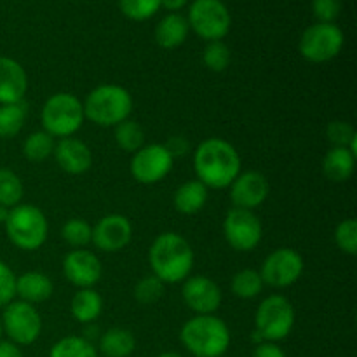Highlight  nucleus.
Returning <instances> with one entry per match:
<instances>
[{
	"instance_id": "obj_1",
	"label": "nucleus",
	"mask_w": 357,
	"mask_h": 357,
	"mask_svg": "<svg viewBox=\"0 0 357 357\" xmlns=\"http://www.w3.org/2000/svg\"><path fill=\"white\" fill-rule=\"evenodd\" d=\"M194 169L206 188L223 190L241 173V155L236 146L223 138H208L194 152Z\"/></svg>"
},
{
	"instance_id": "obj_41",
	"label": "nucleus",
	"mask_w": 357,
	"mask_h": 357,
	"mask_svg": "<svg viewBox=\"0 0 357 357\" xmlns=\"http://www.w3.org/2000/svg\"><path fill=\"white\" fill-rule=\"evenodd\" d=\"M166 149L169 150L173 157H180L185 155V152L188 150V143L185 142V138L178 136V138H173L169 143H166Z\"/></svg>"
},
{
	"instance_id": "obj_6",
	"label": "nucleus",
	"mask_w": 357,
	"mask_h": 357,
	"mask_svg": "<svg viewBox=\"0 0 357 357\" xmlns=\"http://www.w3.org/2000/svg\"><path fill=\"white\" fill-rule=\"evenodd\" d=\"M82 101L72 93H56L45 100L40 112V122L45 132L52 138H70L82 128Z\"/></svg>"
},
{
	"instance_id": "obj_12",
	"label": "nucleus",
	"mask_w": 357,
	"mask_h": 357,
	"mask_svg": "<svg viewBox=\"0 0 357 357\" xmlns=\"http://www.w3.org/2000/svg\"><path fill=\"white\" fill-rule=\"evenodd\" d=\"M303 258L298 251L291 248H278L272 251L261 265L260 275L264 284L275 289H284L300 281L303 274Z\"/></svg>"
},
{
	"instance_id": "obj_11",
	"label": "nucleus",
	"mask_w": 357,
	"mask_h": 357,
	"mask_svg": "<svg viewBox=\"0 0 357 357\" xmlns=\"http://www.w3.org/2000/svg\"><path fill=\"white\" fill-rule=\"evenodd\" d=\"M223 236L227 244L239 253L257 250L264 237V227L255 211L232 208L223 220Z\"/></svg>"
},
{
	"instance_id": "obj_27",
	"label": "nucleus",
	"mask_w": 357,
	"mask_h": 357,
	"mask_svg": "<svg viewBox=\"0 0 357 357\" xmlns=\"http://www.w3.org/2000/svg\"><path fill=\"white\" fill-rule=\"evenodd\" d=\"M264 279H261L260 272L255 268H243V271L236 272L230 281V289L237 298L251 300L257 298L261 291H264Z\"/></svg>"
},
{
	"instance_id": "obj_24",
	"label": "nucleus",
	"mask_w": 357,
	"mask_h": 357,
	"mask_svg": "<svg viewBox=\"0 0 357 357\" xmlns=\"http://www.w3.org/2000/svg\"><path fill=\"white\" fill-rule=\"evenodd\" d=\"M103 312V298L94 288L77 289L70 302V314L80 324H93Z\"/></svg>"
},
{
	"instance_id": "obj_16",
	"label": "nucleus",
	"mask_w": 357,
	"mask_h": 357,
	"mask_svg": "<svg viewBox=\"0 0 357 357\" xmlns=\"http://www.w3.org/2000/svg\"><path fill=\"white\" fill-rule=\"evenodd\" d=\"M132 239V225L128 216L107 215L93 227L91 243L103 253H117L122 251Z\"/></svg>"
},
{
	"instance_id": "obj_18",
	"label": "nucleus",
	"mask_w": 357,
	"mask_h": 357,
	"mask_svg": "<svg viewBox=\"0 0 357 357\" xmlns=\"http://www.w3.org/2000/svg\"><path fill=\"white\" fill-rule=\"evenodd\" d=\"M52 157H54L59 169L68 174H75V176L87 173L93 166V152L87 146V143H84L79 138H73V136L59 139L56 143Z\"/></svg>"
},
{
	"instance_id": "obj_46",
	"label": "nucleus",
	"mask_w": 357,
	"mask_h": 357,
	"mask_svg": "<svg viewBox=\"0 0 357 357\" xmlns=\"http://www.w3.org/2000/svg\"><path fill=\"white\" fill-rule=\"evenodd\" d=\"M0 337H2V323H0Z\"/></svg>"
},
{
	"instance_id": "obj_20",
	"label": "nucleus",
	"mask_w": 357,
	"mask_h": 357,
	"mask_svg": "<svg viewBox=\"0 0 357 357\" xmlns=\"http://www.w3.org/2000/svg\"><path fill=\"white\" fill-rule=\"evenodd\" d=\"M52 291H54V284L44 272L28 271L24 274L16 275V296L21 302L37 305V303L51 298Z\"/></svg>"
},
{
	"instance_id": "obj_38",
	"label": "nucleus",
	"mask_w": 357,
	"mask_h": 357,
	"mask_svg": "<svg viewBox=\"0 0 357 357\" xmlns=\"http://www.w3.org/2000/svg\"><path fill=\"white\" fill-rule=\"evenodd\" d=\"M16 298V274L13 268L0 260V309Z\"/></svg>"
},
{
	"instance_id": "obj_15",
	"label": "nucleus",
	"mask_w": 357,
	"mask_h": 357,
	"mask_svg": "<svg viewBox=\"0 0 357 357\" xmlns=\"http://www.w3.org/2000/svg\"><path fill=\"white\" fill-rule=\"evenodd\" d=\"M63 274L70 284L77 289L94 288L100 282L103 267L101 261L93 251L89 250H72L63 258Z\"/></svg>"
},
{
	"instance_id": "obj_7",
	"label": "nucleus",
	"mask_w": 357,
	"mask_h": 357,
	"mask_svg": "<svg viewBox=\"0 0 357 357\" xmlns=\"http://www.w3.org/2000/svg\"><path fill=\"white\" fill-rule=\"evenodd\" d=\"M295 326V309L284 295H271L255 312V331L264 342L284 340Z\"/></svg>"
},
{
	"instance_id": "obj_17",
	"label": "nucleus",
	"mask_w": 357,
	"mask_h": 357,
	"mask_svg": "<svg viewBox=\"0 0 357 357\" xmlns=\"http://www.w3.org/2000/svg\"><path fill=\"white\" fill-rule=\"evenodd\" d=\"M229 190L234 208L255 211L267 201L271 185H268L265 174L258 173V171H246V173L237 174Z\"/></svg>"
},
{
	"instance_id": "obj_19",
	"label": "nucleus",
	"mask_w": 357,
	"mask_h": 357,
	"mask_svg": "<svg viewBox=\"0 0 357 357\" xmlns=\"http://www.w3.org/2000/svg\"><path fill=\"white\" fill-rule=\"evenodd\" d=\"M28 91L26 70L16 59L0 56V105L24 101Z\"/></svg>"
},
{
	"instance_id": "obj_5",
	"label": "nucleus",
	"mask_w": 357,
	"mask_h": 357,
	"mask_svg": "<svg viewBox=\"0 0 357 357\" xmlns=\"http://www.w3.org/2000/svg\"><path fill=\"white\" fill-rule=\"evenodd\" d=\"M7 239L21 251H37L47 241L49 223L40 208L33 204H17L9 211L6 223Z\"/></svg>"
},
{
	"instance_id": "obj_8",
	"label": "nucleus",
	"mask_w": 357,
	"mask_h": 357,
	"mask_svg": "<svg viewBox=\"0 0 357 357\" xmlns=\"http://www.w3.org/2000/svg\"><path fill=\"white\" fill-rule=\"evenodd\" d=\"M2 333L7 335L9 342L24 347L38 340L42 333V317L37 307L21 300H13L3 307L0 316Z\"/></svg>"
},
{
	"instance_id": "obj_3",
	"label": "nucleus",
	"mask_w": 357,
	"mask_h": 357,
	"mask_svg": "<svg viewBox=\"0 0 357 357\" xmlns=\"http://www.w3.org/2000/svg\"><path fill=\"white\" fill-rule=\"evenodd\" d=\"M180 340L194 357H222L229 351L230 330L215 314L194 316L181 326Z\"/></svg>"
},
{
	"instance_id": "obj_9",
	"label": "nucleus",
	"mask_w": 357,
	"mask_h": 357,
	"mask_svg": "<svg viewBox=\"0 0 357 357\" xmlns=\"http://www.w3.org/2000/svg\"><path fill=\"white\" fill-rule=\"evenodd\" d=\"M344 31L335 23H314L300 37V54L310 63H328L344 49Z\"/></svg>"
},
{
	"instance_id": "obj_35",
	"label": "nucleus",
	"mask_w": 357,
	"mask_h": 357,
	"mask_svg": "<svg viewBox=\"0 0 357 357\" xmlns=\"http://www.w3.org/2000/svg\"><path fill=\"white\" fill-rule=\"evenodd\" d=\"M119 7L129 20L145 21L159 13L160 0H119Z\"/></svg>"
},
{
	"instance_id": "obj_23",
	"label": "nucleus",
	"mask_w": 357,
	"mask_h": 357,
	"mask_svg": "<svg viewBox=\"0 0 357 357\" xmlns=\"http://www.w3.org/2000/svg\"><path fill=\"white\" fill-rule=\"evenodd\" d=\"M208 190L199 180H188L176 188L173 204L181 215H197L208 202Z\"/></svg>"
},
{
	"instance_id": "obj_44",
	"label": "nucleus",
	"mask_w": 357,
	"mask_h": 357,
	"mask_svg": "<svg viewBox=\"0 0 357 357\" xmlns=\"http://www.w3.org/2000/svg\"><path fill=\"white\" fill-rule=\"evenodd\" d=\"M9 211L10 209L3 208V206H0V223H6L7 216H9Z\"/></svg>"
},
{
	"instance_id": "obj_29",
	"label": "nucleus",
	"mask_w": 357,
	"mask_h": 357,
	"mask_svg": "<svg viewBox=\"0 0 357 357\" xmlns=\"http://www.w3.org/2000/svg\"><path fill=\"white\" fill-rule=\"evenodd\" d=\"M54 138L42 129V131H35L26 136L23 143V155L30 162H44L54 153Z\"/></svg>"
},
{
	"instance_id": "obj_22",
	"label": "nucleus",
	"mask_w": 357,
	"mask_h": 357,
	"mask_svg": "<svg viewBox=\"0 0 357 357\" xmlns=\"http://www.w3.org/2000/svg\"><path fill=\"white\" fill-rule=\"evenodd\" d=\"M188 30L190 26L187 17L178 13H171L157 23L155 40L162 49H176L187 40Z\"/></svg>"
},
{
	"instance_id": "obj_2",
	"label": "nucleus",
	"mask_w": 357,
	"mask_h": 357,
	"mask_svg": "<svg viewBox=\"0 0 357 357\" xmlns=\"http://www.w3.org/2000/svg\"><path fill=\"white\" fill-rule=\"evenodd\" d=\"M152 274L164 284L183 282L194 268V250L183 236L162 232L153 239L149 250Z\"/></svg>"
},
{
	"instance_id": "obj_30",
	"label": "nucleus",
	"mask_w": 357,
	"mask_h": 357,
	"mask_svg": "<svg viewBox=\"0 0 357 357\" xmlns=\"http://www.w3.org/2000/svg\"><path fill=\"white\" fill-rule=\"evenodd\" d=\"M49 357H98V349L84 337H65L51 347Z\"/></svg>"
},
{
	"instance_id": "obj_32",
	"label": "nucleus",
	"mask_w": 357,
	"mask_h": 357,
	"mask_svg": "<svg viewBox=\"0 0 357 357\" xmlns=\"http://www.w3.org/2000/svg\"><path fill=\"white\" fill-rule=\"evenodd\" d=\"M61 237L73 250H84L93 239V225L84 218H70L61 227Z\"/></svg>"
},
{
	"instance_id": "obj_14",
	"label": "nucleus",
	"mask_w": 357,
	"mask_h": 357,
	"mask_svg": "<svg viewBox=\"0 0 357 357\" xmlns=\"http://www.w3.org/2000/svg\"><path fill=\"white\" fill-rule=\"evenodd\" d=\"M181 296L183 302L195 316H208L215 314L222 305V289L206 275H188L183 281L181 288Z\"/></svg>"
},
{
	"instance_id": "obj_47",
	"label": "nucleus",
	"mask_w": 357,
	"mask_h": 357,
	"mask_svg": "<svg viewBox=\"0 0 357 357\" xmlns=\"http://www.w3.org/2000/svg\"><path fill=\"white\" fill-rule=\"evenodd\" d=\"M222 357H223V356H222Z\"/></svg>"
},
{
	"instance_id": "obj_40",
	"label": "nucleus",
	"mask_w": 357,
	"mask_h": 357,
	"mask_svg": "<svg viewBox=\"0 0 357 357\" xmlns=\"http://www.w3.org/2000/svg\"><path fill=\"white\" fill-rule=\"evenodd\" d=\"M253 357H286V354L274 342H261L255 347Z\"/></svg>"
},
{
	"instance_id": "obj_28",
	"label": "nucleus",
	"mask_w": 357,
	"mask_h": 357,
	"mask_svg": "<svg viewBox=\"0 0 357 357\" xmlns=\"http://www.w3.org/2000/svg\"><path fill=\"white\" fill-rule=\"evenodd\" d=\"M115 143L121 150L128 153H135L145 145V131L136 121L126 119L124 122L117 124L114 128Z\"/></svg>"
},
{
	"instance_id": "obj_13",
	"label": "nucleus",
	"mask_w": 357,
	"mask_h": 357,
	"mask_svg": "<svg viewBox=\"0 0 357 357\" xmlns=\"http://www.w3.org/2000/svg\"><path fill=\"white\" fill-rule=\"evenodd\" d=\"M174 164V157L171 155L166 145L150 143L143 145L138 152L132 153L131 169L132 178L142 185H155L162 181L171 173Z\"/></svg>"
},
{
	"instance_id": "obj_31",
	"label": "nucleus",
	"mask_w": 357,
	"mask_h": 357,
	"mask_svg": "<svg viewBox=\"0 0 357 357\" xmlns=\"http://www.w3.org/2000/svg\"><path fill=\"white\" fill-rule=\"evenodd\" d=\"M24 195V187L21 178L14 171L0 167V206L7 209L21 204Z\"/></svg>"
},
{
	"instance_id": "obj_26",
	"label": "nucleus",
	"mask_w": 357,
	"mask_h": 357,
	"mask_svg": "<svg viewBox=\"0 0 357 357\" xmlns=\"http://www.w3.org/2000/svg\"><path fill=\"white\" fill-rule=\"evenodd\" d=\"M28 119V105L24 101L0 105V139H10L21 132Z\"/></svg>"
},
{
	"instance_id": "obj_10",
	"label": "nucleus",
	"mask_w": 357,
	"mask_h": 357,
	"mask_svg": "<svg viewBox=\"0 0 357 357\" xmlns=\"http://www.w3.org/2000/svg\"><path fill=\"white\" fill-rule=\"evenodd\" d=\"M187 21L188 26L208 42L222 40L232 24L229 9L222 0H194Z\"/></svg>"
},
{
	"instance_id": "obj_39",
	"label": "nucleus",
	"mask_w": 357,
	"mask_h": 357,
	"mask_svg": "<svg viewBox=\"0 0 357 357\" xmlns=\"http://www.w3.org/2000/svg\"><path fill=\"white\" fill-rule=\"evenodd\" d=\"M340 0H312V13L317 17V23H333L340 16Z\"/></svg>"
},
{
	"instance_id": "obj_34",
	"label": "nucleus",
	"mask_w": 357,
	"mask_h": 357,
	"mask_svg": "<svg viewBox=\"0 0 357 357\" xmlns=\"http://www.w3.org/2000/svg\"><path fill=\"white\" fill-rule=\"evenodd\" d=\"M230 61H232V52H230L229 45L225 42H208V45L204 47V52H202V63L206 65V68L218 73L225 72L229 68Z\"/></svg>"
},
{
	"instance_id": "obj_25",
	"label": "nucleus",
	"mask_w": 357,
	"mask_h": 357,
	"mask_svg": "<svg viewBox=\"0 0 357 357\" xmlns=\"http://www.w3.org/2000/svg\"><path fill=\"white\" fill-rule=\"evenodd\" d=\"M136 349V338L126 328H110L100 337L98 351L105 357H129Z\"/></svg>"
},
{
	"instance_id": "obj_43",
	"label": "nucleus",
	"mask_w": 357,
	"mask_h": 357,
	"mask_svg": "<svg viewBox=\"0 0 357 357\" xmlns=\"http://www.w3.org/2000/svg\"><path fill=\"white\" fill-rule=\"evenodd\" d=\"M187 2L188 0H160V7H166L171 13H176L181 7L187 6Z\"/></svg>"
},
{
	"instance_id": "obj_33",
	"label": "nucleus",
	"mask_w": 357,
	"mask_h": 357,
	"mask_svg": "<svg viewBox=\"0 0 357 357\" xmlns=\"http://www.w3.org/2000/svg\"><path fill=\"white\" fill-rule=\"evenodd\" d=\"M164 289H166V284L159 278L150 274L136 282L132 296H135V300L139 305H155L164 296Z\"/></svg>"
},
{
	"instance_id": "obj_4",
	"label": "nucleus",
	"mask_w": 357,
	"mask_h": 357,
	"mask_svg": "<svg viewBox=\"0 0 357 357\" xmlns=\"http://www.w3.org/2000/svg\"><path fill=\"white\" fill-rule=\"evenodd\" d=\"M84 117L100 128H115L129 119L135 101L126 87L103 84L91 91L82 103Z\"/></svg>"
},
{
	"instance_id": "obj_21",
	"label": "nucleus",
	"mask_w": 357,
	"mask_h": 357,
	"mask_svg": "<svg viewBox=\"0 0 357 357\" xmlns=\"http://www.w3.org/2000/svg\"><path fill=\"white\" fill-rule=\"evenodd\" d=\"M357 155L347 146H331L323 159V173L333 183H344L351 180L356 169Z\"/></svg>"
},
{
	"instance_id": "obj_45",
	"label": "nucleus",
	"mask_w": 357,
	"mask_h": 357,
	"mask_svg": "<svg viewBox=\"0 0 357 357\" xmlns=\"http://www.w3.org/2000/svg\"><path fill=\"white\" fill-rule=\"evenodd\" d=\"M157 357H183L181 354H178V352H173V351H169V352H162V354H159Z\"/></svg>"
},
{
	"instance_id": "obj_42",
	"label": "nucleus",
	"mask_w": 357,
	"mask_h": 357,
	"mask_svg": "<svg viewBox=\"0 0 357 357\" xmlns=\"http://www.w3.org/2000/svg\"><path fill=\"white\" fill-rule=\"evenodd\" d=\"M0 357H23L20 345L9 340H0Z\"/></svg>"
},
{
	"instance_id": "obj_36",
	"label": "nucleus",
	"mask_w": 357,
	"mask_h": 357,
	"mask_svg": "<svg viewBox=\"0 0 357 357\" xmlns=\"http://www.w3.org/2000/svg\"><path fill=\"white\" fill-rule=\"evenodd\" d=\"M335 243L338 250L345 255H357V222L354 218H345L335 229Z\"/></svg>"
},
{
	"instance_id": "obj_37",
	"label": "nucleus",
	"mask_w": 357,
	"mask_h": 357,
	"mask_svg": "<svg viewBox=\"0 0 357 357\" xmlns=\"http://www.w3.org/2000/svg\"><path fill=\"white\" fill-rule=\"evenodd\" d=\"M328 139L333 143V146H349L357 138L356 129L349 122L333 121L328 124L326 129Z\"/></svg>"
}]
</instances>
